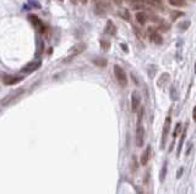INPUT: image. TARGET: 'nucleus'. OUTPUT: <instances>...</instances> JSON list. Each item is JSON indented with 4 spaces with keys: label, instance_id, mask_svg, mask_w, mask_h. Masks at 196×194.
<instances>
[{
    "label": "nucleus",
    "instance_id": "nucleus-8",
    "mask_svg": "<svg viewBox=\"0 0 196 194\" xmlns=\"http://www.w3.org/2000/svg\"><path fill=\"white\" fill-rule=\"evenodd\" d=\"M41 66V61H33V62H30L27 64L24 68H22V72L25 73H31V72H34L36 70H38Z\"/></svg>",
    "mask_w": 196,
    "mask_h": 194
},
{
    "label": "nucleus",
    "instance_id": "nucleus-27",
    "mask_svg": "<svg viewBox=\"0 0 196 194\" xmlns=\"http://www.w3.org/2000/svg\"><path fill=\"white\" fill-rule=\"evenodd\" d=\"M129 2H131V3H137V2H142V0H129Z\"/></svg>",
    "mask_w": 196,
    "mask_h": 194
},
{
    "label": "nucleus",
    "instance_id": "nucleus-23",
    "mask_svg": "<svg viewBox=\"0 0 196 194\" xmlns=\"http://www.w3.org/2000/svg\"><path fill=\"white\" fill-rule=\"evenodd\" d=\"M101 45H102V49H104V50H108V49H109V43H108V42L101 40Z\"/></svg>",
    "mask_w": 196,
    "mask_h": 194
},
{
    "label": "nucleus",
    "instance_id": "nucleus-18",
    "mask_svg": "<svg viewBox=\"0 0 196 194\" xmlns=\"http://www.w3.org/2000/svg\"><path fill=\"white\" fill-rule=\"evenodd\" d=\"M169 81V74L168 73H163V76L159 78V81H158V85L161 87V84H162V82H163V85H164V83H167Z\"/></svg>",
    "mask_w": 196,
    "mask_h": 194
},
{
    "label": "nucleus",
    "instance_id": "nucleus-3",
    "mask_svg": "<svg viewBox=\"0 0 196 194\" xmlns=\"http://www.w3.org/2000/svg\"><path fill=\"white\" fill-rule=\"evenodd\" d=\"M169 131H170V117L168 116L164 121V125H163V131H162V139H161V148L163 149L164 145H165V142H167V137L169 134Z\"/></svg>",
    "mask_w": 196,
    "mask_h": 194
},
{
    "label": "nucleus",
    "instance_id": "nucleus-31",
    "mask_svg": "<svg viewBox=\"0 0 196 194\" xmlns=\"http://www.w3.org/2000/svg\"><path fill=\"white\" fill-rule=\"evenodd\" d=\"M158 2H159V0H158Z\"/></svg>",
    "mask_w": 196,
    "mask_h": 194
},
{
    "label": "nucleus",
    "instance_id": "nucleus-29",
    "mask_svg": "<svg viewBox=\"0 0 196 194\" xmlns=\"http://www.w3.org/2000/svg\"><path fill=\"white\" fill-rule=\"evenodd\" d=\"M195 73H196V62H195Z\"/></svg>",
    "mask_w": 196,
    "mask_h": 194
},
{
    "label": "nucleus",
    "instance_id": "nucleus-24",
    "mask_svg": "<svg viewBox=\"0 0 196 194\" xmlns=\"http://www.w3.org/2000/svg\"><path fill=\"white\" fill-rule=\"evenodd\" d=\"M183 172H184V168H183V167H180V168L178 170V172H176V178H180V177H181V175H183Z\"/></svg>",
    "mask_w": 196,
    "mask_h": 194
},
{
    "label": "nucleus",
    "instance_id": "nucleus-26",
    "mask_svg": "<svg viewBox=\"0 0 196 194\" xmlns=\"http://www.w3.org/2000/svg\"><path fill=\"white\" fill-rule=\"evenodd\" d=\"M122 49H123V50H125V51H128V47H126V44H122Z\"/></svg>",
    "mask_w": 196,
    "mask_h": 194
},
{
    "label": "nucleus",
    "instance_id": "nucleus-4",
    "mask_svg": "<svg viewBox=\"0 0 196 194\" xmlns=\"http://www.w3.org/2000/svg\"><path fill=\"white\" fill-rule=\"evenodd\" d=\"M85 49H86V45L85 44H76V45H74L71 49H70V51H69V55H67V57H66V60L65 61H69L70 59H72V57H75V56H77V55H80L82 51H85Z\"/></svg>",
    "mask_w": 196,
    "mask_h": 194
},
{
    "label": "nucleus",
    "instance_id": "nucleus-7",
    "mask_svg": "<svg viewBox=\"0 0 196 194\" xmlns=\"http://www.w3.org/2000/svg\"><path fill=\"white\" fill-rule=\"evenodd\" d=\"M140 104H141V96L137 92H134L131 95V110L137 111V109L140 108Z\"/></svg>",
    "mask_w": 196,
    "mask_h": 194
},
{
    "label": "nucleus",
    "instance_id": "nucleus-10",
    "mask_svg": "<svg viewBox=\"0 0 196 194\" xmlns=\"http://www.w3.org/2000/svg\"><path fill=\"white\" fill-rule=\"evenodd\" d=\"M150 39H151V42H153V43H156L158 45L162 44V42H163L162 36L159 33H157V32H152V29H150Z\"/></svg>",
    "mask_w": 196,
    "mask_h": 194
},
{
    "label": "nucleus",
    "instance_id": "nucleus-20",
    "mask_svg": "<svg viewBox=\"0 0 196 194\" xmlns=\"http://www.w3.org/2000/svg\"><path fill=\"white\" fill-rule=\"evenodd\" d=\"M143 113H145V109L143 108H141L140 110H139V119H137V125H141V120H142V116H143Z\"/></svg>",
    "mask_w": 196,
    "mask_h": 194
},
{
    "label": "nucleus",
    "instance_id": "nucleus-11",
    "mask_svg": "<svg viewBox=\"0 0 196 194\" xmlns=\"http://www.w3.org/2000/svg\"><path fill=\"white\" fill-rule=\"evenodd\" d=\"M136 21L140 23V25H145L146 22H147V16H146V14H143V12H137L136 14Z\"/></svg>",
    "mask_w": 196,
    "mask_h": 194
},
{
    "label": "nucleus",
    "instance_id": "nucleus-21",
    "mask_svg": "<svg viewBox=\"0 0 196 194\" xmlns=\"http://www.w3.org/2000/svg\"><path fill=\"white\" fill-rule=\"evenodd\" d=\"M180 127H181L180 122H179V123H176V126H175V130H174V133H173V140H174V138L178 136V133H179V131H180Z\"/></svg>",
    "mask_w": 196,
    "mask_h": 194
},
{
    "label": "nucleus",
    "instance_id": "nucleus-22",
    "mask_svg": "<svg viewBox=\"0 0 196 194\" xmlns=\"http://www.w3.org/2000/svg\"><path fill=\"white\" fill-rule=\"evenodd\" d=\"M170 93H172V99H174V100H176V99H178V96H176V92H175V87H172V89H170Z\"/></svg>",
    "mask_w": 196,
    "mask_h": 194
},
{
    "label": "nucleus",
    "instance_id": "nucleus-19",
    "mask_svg": "<svg viewBox=\"0 0 196 194\" xmlns=\"http://www.w3.org/2000/svg\"><path fill=\"white\" fill-rule=\"evenodd\" d=\"M179 16H183V12H180V11H174V12H172V20H173V21H175Z\"/></svg>",
    "mask_w": 196,
    "mask_h": 194
},
{
    "label": "nucleus",
    "instance_id": "nucleus-15",
    "mask_svg": "<svg viewBox=\"0 0 196 194\" xmlns=\"http://www.w3.org/2000/svg\"><path fill=\"white\" fill-rule=\"evenodd\" d=\"M168 3L172 6H183L185 5V0H168Z\"/></svg>",
    "mask_w": 196,
    "mask_h": 194
},
{
    "label": "nucleus",
    "instance_id": "nucleus-12",
    "mask_svg": "<svg viewBox=\"0 0 196 194\" xmlns=\"http://www.w3.org/2000/svg\"><path fill=\"white\" fill-rule=\"evenodd\" d=\"M115 27H114V25H113V22L112 21H108L107 22V27H106V33H108V34H111V36H114L115 34Z\"/></svg>",
    "mask_w": 196,
    "mask_h": 194
},
{
    "label": "nucleus",
    "instance_id": "nucleus-13",
    "mask_svg": "<svg viewBox=\"0 0 196 194\" xmlns=\"http://www.w3.org/2000/svg\"><path fill=\"white\" fill-rule=\"evenodd\" d=\"M185 136H186V127H185V130H184V132H183V134H181V137H180V140H179L178 151H176V155H178V156H179L180 153H181V148H183V144H184V140H185Z\"/></svg>",
    "mask_w": 196,
    "mask_h": 194
},
{
    "label": "nucleus",
    "instance_id": "nucleus-1",
    "mask_svg": "<svg viewBox=\"0 0 196 194\" xmlns=\"http://www.w3.org/2000/svg\"><path fill=\"white\" fill-rule=\"evenodd\" d=\"M113 72H114V76L118 81V83L122 85V87H125L128 84V77H126V73L124 71V68H122L119 65H114L113 67Z\"/></svg>",
    "mask_w": 196,
    "mask_h": 194
},
{
    "label": "nucleus",
    "instance_id": "nucleus-30",
    "mask_svg": "<svg viewBox=\"0 0 196 194\" xmlns=\"http://www.w3.org/2000/svg\"><path fill=\"white\" fill-rule=\"evenodd\" d=\"M59 2H63V0H59Z\"/></svg>",
    "mask_w": 196,
    "mask_h": 194
},
{
    "label": "nucleus",
    "instance_id": "nucleus-16",
    "mask_svg": "<svg viewBox=\"0 0 196 194\" xmlns=\"http://www.w3.org/2000/svg\"><path fill=\"white\" fill-rule=\"evenodd\" d=\"M165 175H167V162H164L162 170H161V173H159V181L163 182L165 179Z\"/></svg>",
    "mask_w": 196,
    "mask_h": 194
},
{
    "label": "nucleus",
    "instance_id": "nucleus-2",
    "mask_svg": "<svg viewBox=\"0 0 196 194\" xmlns=\"http://www.w3.org/2000/svg\"><path fill=\"white\" fill-rule=\"evenodd\" d=\"M24 79L22 76H16V74H3L2 76V81L5 85H14V84H17L20 83L21 81Z\"/></svg>",
    "mask_w": 196,
    "mask_h": 194
},
{
    "label": "nucleus",
    "instance_id": "nucleus-6",
    "mask_svg": "<svg viewBox=\"0 0 196 194\" xmlns=\"http://www.w3.org/2000/svg\"><path fill=\"white\" fill-rule=\"evenodd\" d=\"M143 140H145V128L141 125H137V128H136V145L139 148H141L143 145Z\"/></svg>",
    "mask_w": 196,
    "mask_h": 194
},
{
    "label": "nucleus",
    "instance_id": "nucleus-9",
    "mask_svg": "<svg viewBox=\"0 0 196 194\" xmlns=\"http://www.w3.org/2000/svg\"><path fill=\"white\" fill-rule=\"evenodd\" d=\"M150 154H151V147L148 145L145 150H143V153L141 154V159H140V162H141V165H147V162H148V160H150Z\"/></svg>",
    "mask_w": 196,
    "mask_h": 194
},
{
    "label": "nucleus",
    "instance_id": "nucleus-14",
    "mask_svg": "<svg viewBox=\"0 0 196 194\" xmlns=\"http://www.w3.org/2000/svg\"><path fill=\"white\" fill-rule=\"evenodd\" d=\"M92 61H93V64L97 65V66H102V67H104V66L107 65V60L103 59V57H96V59H93Z\"/></svg>",
    "mask_w": 196,
    "mask_h": 194
},
{
    "label": "nucleus",
    "instance_id": "nucleus-17",
    "mask_svg": "<svg viewBox=\"0 0 196 194\" xmlns=\"http://www.w3.org/2000/svg\"><path fill=\"white\" fill-rule=\"evenodd\" d=\"M119 15H120V17L124 19L125 21H130V15H129V11H128L126 9H123V10L119 12Z\"/></svg>",
    "mask_w": 196,
    "mask_h": 194
},
{
    "label": "nucleus",
    "instance_id": "nucleus-5",
    "mask_svg": "<svg viewBox=\"0 0 196 194\" xmlns=\"http://www.w3.org/2000/svg\"><path fill=\"white\" fill-rule=\"evenodd\" d=\"M28 20L32 22V26H33L39 33H43V32H44V25H43V22H42L36 15H30V16H28Z\"/></svg>",
    "mask_w": 196,
    "mask_h": 194
},
{
    "label": "nucleus",
    "instance_id": "nucleus-25",
    "mask_svg": "<svg viewBox=\"0 0 196 194\" xmlns=\"http://www.w3.org/2000/svg\"><path fill=\"white\" fill-rule=\"evenodd\" d=\"M192 117H194V120L196 121V106L194 108V111H192Z\"/></svg>",
    "mask_w": 196,
    "mask_h": 194
},
{
    "label": "nucleus",
    "instance_id": "nucleus-28",
    "mask_svg": "<svg viewBox=\"0 0 196 194\" xmlns=\"http://www.w3.org/2000/svg\"><path fill=\"white\" fill-rule=\"evenodd\" d=\"M80 2H81L82 4H87V0H80Z\"/></svg>",
    "mask_w": 196,
    "mask_h": 194
}]
</instances>
